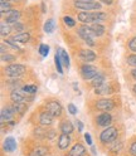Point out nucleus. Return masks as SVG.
I'll return each instance as SVG.
<instances>
[{
	"instance_id": "37",
	"label": "nucleus",
	"mask_w": 136,
	"mask_h": 156,
	"mask_svg": "<svg viewBox=\"0 0 136 156\" xmlns=\"http://www.w3.org/2000/svg\"><path fill=\"white\" fill-rule=\"evenodd\" d=\"M129 48H130V51L136 52V37L132 38L131 41H130V43H129Z\"/></svg>"
},
{
	"instance_id": "45",
	"label": "nucleus",
	"mask_w": 136,
	"mask_h": 156,
	"mask_svg": "<svg viewBox=\"0 0 136 156\" xmlns=\"http://www.w3.org/2000/svg\"><path fill=\"white\" fill-rule=\"evenodd\" d=\"M131 76L135 78V80H136V68H135V69L134 71H131Z\"/></svg>"
},
{
	"instance_id": "13",
	"label": "nucleus",
	"mask_w": 136,
	"mask_h": 156,
	"mask_svg": "<svg viewBox=\"0 0 136 156\" xmlns=\"http://www.w3.org/2000/svg\"><path fill=\"white\" fill-rule=\"evenodd\" d=\"M19 18H20V12L15 10V9H12V10L6 14V19H5V20H6L8 24H15V23H18Z\"/></svg>"
},
{
	"instance_id": "8",
	"label": "nucleus",
	"mask_w": 136,
	"mask_h": 156,
	"mask_svg": "<svg viewBox=\"0 0 136 156\" xmlns=\"http://www.w3.org/2000/svg\"><path fill=\"white\" fill-rule=\"evenodd\" d=\"M96 107H97V110L103 111V112H107V111H111V110L113 108L115 103H113V101L110 100V98H102V100H100V101H97Z\"/></svg>"
},
{
	"instance_id": "41",
	"label": "nucleus",
	"mask_w": 136,
	"mask_h": 156,
	"mask_svg": "<svg viewBox=\"0 0 136 156\" xmlns=\"http://www.w3.org/2000/svg\"><path fill=\"white\" fill-rule=\"evenodd\" d=\"M121 149H122V144H120L119 146H117V144H115V145L112 146V149H111V150H112L113 152H120Z\"/></svg>"
},
{
	"instance_id": "24",
	"label": "nucleus",
	"mask_w": 136,
	"mask_h": 156,
	"mask_svg": "<svg viewBox=\"0 0 136 156\" xmlns=\"http://www.w3.org/2000/svg\"><path fill=\"white\" fill-rule=\"evenodd\" d=\"M54 28H55V24H54V20L53 19H48V20L45 22V24H44V32L45 33H53V30H54Z\"/></svg>"
},
{
	"instance_id": "22",
	"label": "nucleus",
	"mask_w": 136,
	"mask_h": 156,
	"mask_svg": "<svg viewBox=\"0 0 136 156\" xmlns=\"http://www.w3.org/2000/svg\"><path fill=\"white\" fill-rule=\"evenodd\" d=\"M91 29L93 30V33H95L96 37H101V35L105 33V27L101 25V24H98V23H95V24L91 27Z\"/></svg>"
},
{
	"instance_id": "18",
	"label": "nucleus",
	"mask_w": 136,
	"mask_h": 156,
	"mask_svg": "<svg viewBox=\"0 0 136 156\" xmlns=\"http://www.w3.org/2000/svg\"><path fill=\"white\" fill-rule=\"evenodd\" d=\"M16 149V141L13 137H6L4 141V150L8 152H13Z\"/></svg>"
},
{
	"instance_id": "23",
	"label": "nucleus",
	"mask_w": 136,
	"mask_h": 156,
	"mask_svg": "<svg viewBox=\"0 0 136 156\" xmlns=\"http://www.w3.org/2000/svg\"><path fill=\"white\" fill-rule=\"evenodd\" d=\"M92 86L95 87V88H96V87H98V86H101V84H103L105 83V76L103 74H101V73H98V74H97L95 78H93V80H92Z\"/></svg>"
},
{
	"instance_id": "31",
	"label": "nucleus",
	"mask_w": 136,
	"mask_h": 156,
	"mask_svg": "<svg viewBox=\"0 0 136 156\" xmlns=\"http://www.w3.org/2000/svg\"><path fill=\"white\" fill-rule=\"evenodd\" d=\"M48 53H49V47H48L47 44H41L39 45V54L42 57H47Z\"/></svg>"
},
{
	"instance_id": "42",
	"label": "nucleus",
	"mask_w": 136,
	"mask_h": 156,
	"mask_svg": "<svg viewBox=\"0 0 136 156\" xmlns=\"http://www.w3.org/2000/svg\"><path fill=\"white\" fill-rule=\"evenodd\" d=\"M84 139H86L87 144H88V145H92V139H91V135H90V133H86V135H84Z\"/></svg>"
},
{
	"instance_id": "36",
	"label": "nucleus",
	"mask_w": 136,
	"mask_h": 156,
	"mask_svg": "<svg viewBox=\"0 0 136 156\" xmlns=\"http://www.w3.org/2000/svg\"><path fill=\"white\" fill-rule=\"evenodd\" d=\"M127 64H130V66L136 68V55L135 54H131V55L127 57Z\"/></svg>"
},
{
	"instance_id": "28",
	"label": "nucleus",
	"mask_w": 136,
	"mask_h": 156,
	"mask_svg": "<svg viewBox=\"0 0 136 156\" xmlns=\"http://www.w3.org/2000/svg\"><path fill=\"white\" fill-rule=\"evenodd\" d=\"M23 91L27 94H34L38 91V88H37V86H34V84H27V86L23 87Z\"/></svg>"
},
{
	"instance_id": "10",
	"label": "nucleus",
	"mask_w": 136,
	"mask_h": 156,
	"mask_svg": "<svg viewBox=\"0 0 136 156\" xmlns=\"http://www.w3.org/2000/svg\"><path fill=\"white\" fill-rule=\"evenodd\" d=\"M96 121H97V125L98 126H102V127H109V126L111 125V122H112V117H111L110 113L103 112V113H101L98 117H97Z\"/></svg>"
},
{
	"instance_id": "19",
	"label": "nucleus",
	"mask_w": 136,
	"mask_h": 156,
	"mask_svg": "<svg viewBox=\"0 0 136 156\" xmlns=\"http://www.w3.org/2000/svg\"><path fill=\"white\" fill-rule=\"evenodd\" d=\"M61 131H62V133L71 135V133L73 132V125H72V122L68 121V120L63 121V122L61 123Z\"/></svg>"
},
{
	"instance_id": "40",
	"label": "nucleus",
	"mask_w": 136,
	"mask_h": 156,
	"mask_svg": "<svg viewBox=\"0 0 136 156\" xmlns=\"http://www.w3.org/2000/svg\"><path fill=\"white\" fill-rule=\"evenodd\" d=\"M13 29H14L15 32H16V30H18V32H19V30H23V29H24V25H23V24H20V23L18 22V23H15V24H14Z\"/></svg>"
},
{
	"instance_id": "38",
	"label": "nucleus",
	"mask_w": 136,
	"mask_h": 156,
	"mask_svg": "<svg viewBox=\"0 0 136 156\" xmlns=\"http://www.w3.org/2000/svg\"><path fill=\"white\" fill-rule=\"evenodd\" d=\"M68 111H70L71 115H76V113H77V107H76L74 105L70 103V105H68Z\"/></svg>"
},
{
	"instance_id": "2",
	"label": "nucleus",
	"mask_w": 136,
	"mask_h": 156,
	"mask_svg": "<svg viewBox=\"0 0 136 156\" xmlns=\"http://www.w3.org/2000/svg\"><path fill=\"white\" fill-rule=\"evenodd\" d=\"M74 6L80 10H101V4L96 2H86V0H76Z\"/></svg>"
},
{
	"instance_id": "12",
	"label": "nucleus",
	"mask_w": 136,
	"mask_h": 156,
	"mask_svg": "<svg viewBox=\"0 0 136 156\" xmlns=\"http://www.w3.org/2000/svg\"><path fill=\"white\" fill-rule=\"evenodd\" d=\"M80 58H81V61L88 63V62H93L96 59V54L90 49H82L80 52Z\"/></svg>"
},
{
	"instance_id": "7",
	"label": "nucleus",
	"mask_w": 136,
	"mask_h": 156,
	"mask_svg": "<svg viewBox=\"0 0 136 156\" xmlns=\"http://www.w3.org/2000/svg\"><path fill=\"white\" fill-rule=\"evenodd\" d=\"M47 111L49 112L51 115H53L54 117H59L62 115V106L59 102H57V101H49L47 103Z\"/></svg>"
},
{
	"instance_id": "5",
	"label": "nucleus",
	"mask_w": 136,
	"mask_h": 156,
	"mask_svg": "<svg viewBox=\"0 0 136 156\" xmlns=\"http://www.w3.org/2000/svg\"><path fill=\"white\" fill-rule=\"evenodd\" d=\"M116 137H117V130H116L115 127H107V129H105L101 132V135H100V140L103 144L113 142L116 140Z\"/></svg>"
},
{
	"instance_id": "47",
	"label": "nucleus",
	"mask_w": 136,
	"mask_h": 156,
	"mask_svg": "<svg viewBox=\"0 0 136 156\" xmlns=\"http://www.w3.org/2000/svg\"><path fill=\"white\" fill-rule=\"evenodd\" d=\"M132 90H134V92H135V93H136V84H135V86H134V88H132Z\"/></svg>"
},
{
	"instance_id": "34",
	"label": "nucleus",
	"mask_w": 136,
	"mask_h": 156,
	"mask_svg": "<svg viewBox=\"0 0 136 156\" xmlns=\"http://www.w3.org/2000/svg\"><path fill=\"white\" fill-rule=\"evenodd\" d=\"M2 61L3 62H13V61H15V57L14 55H12V54H2Z\"/></svg>"
},
{
	"instance_id": "30",
	"label": "nucleus",
	"mask_w": 136,
	"mask_h": 156,
	"mask_svg": "<svg viewBox=\"0 0 136 156\" xmlns=\"http://www.w3.org/2000/svg\"><path fill=\"white\" fill-rule=\"evenodd\" d=\"M48 152L47 147H43V146H39V147H37L34 151H33V155L32 156H45Z\"/></svg>"
},
{
	"instance_id": "16",
	"label": "nucleus",
	"mask_w": 136,
	"mask_h": 156,
	"mask_svg": "<svg viewBox=\"0 0 136 156\" xmlns=\"http://www.w3.org/2000/svg\"><path fill=\"white\" fill-rule=\"evenodd\" d=\"M71 144V137L70 135H66V133H62L59 136V139H58V146H59V149L62 150H66L68 146Z\"/></svg>"
},
{
	"instance_id": "39",
	"label": "nucleus",
	"mask_w": 136,
	"mask_h": 156,
	"mask_svg": "<svg viewBox=\"0 0 136 156\" xmlns=\"http://www.w3.org/2000/svg\"><path fill=\"white\" fill-rule=\"evenodd\" d=\"M130 155L131 156H136V141L131 144L130 146Z\"/></svg>"
},
{
	"instance_id": "29",
	"label": "nucleus",
	"mask_w": 136,
	"mask_h": 156,
	"mask_svg": "<svg viewBox=\"0 0 136 156\" xmlns=\"http://www.w3.org/2000/svg\"><path fill=\"white\" fill-rule=\"evenodd\" d=\"M12 10V6L9 4V2H2L0 3V13L4 14V13H9Z\"/></svg>"
},
{
	"instance_id": "14",
	"label": "nucleus",
	"mask_w": 136,
	"mask_h": 156,
	"mask_svg": "<svg viewBox=\"0 0 136 156\" xmlns=\"http://www.w3.org/2000/svg\"><path fill=\"white\" fill-rule=\"evenodd\" d=\"M53 115H51L48 111H44V112H42L41 113V116H39V121H41V123L43 125V126H49V125H52V122H53Z\"/></svg>"
},
{
	"instance_id": "17",
	"label": "nucleus",
	"mask_w": 136,
	"mask_h": 156,
	"mask_svg": "<svg viewBox=\"0 0 136 156\" xmlns=\"http://www.w3.org/2000/svg\"><path fill=\"white\" fill-rule=\"evenodd\" d=\"M112 92H113L112 87L109 86V84H106V83H103V84H101V86H98V87H96V88H95V93L100 94V96L109 94V93H112Z\"/></svg>"
},
{
	"instance_id": "1",
	"label": "nucleus",
	"mask_w": 136,
	"mask_h": 156,
	"mask_svg": "<svg viewBox=\"0 0 136 156\" xmlns=\"http://www.w3.org/2000/svg\"><path fill=\"white\" fill-rule=\"evenodd\" d=\"M107 19V14H105L102 12H95V13H90V12H81L78 14V20L88 24V23H100V22H105Z\"/></svg>"
},
{
	"instance_id": "44",
	"label": "nucleus",
	"mask_w": 136,
	"mask_h": 156,
	"mask_svg": "<svg viewBox=\"0 0 136 156\" xmlns=\"http://www.w3.org/2000/svg\"><path fill=\"white\" fill-rule=\"evenodd\" d=\"M100 2L103 3V4H106V5H111L113 3V0H100Z\"/></svg>"
},
{
	"instance_id": "21",
	"label": "nucleus",
	"mask_w": 136,
	"mask_h": 156,
	"mask_svg": "<svg viewBox=\"0 0 136 156\" xmlns=\"http://www.w3.org/2000/svg\"><path fill=\"white\" fill-rule=\"evenodd\" d=\"M58 53H59V55H61V59H62L63 66L67 67V68H70V57H68L67 52L64 49H62V48H59V49H58Z\"/></svg>"
},
{
	"instance_id": "27",
	"label": "nucleus",
	"mask_w": 136,
	"mask_h": 156,
	"mask_svg": "<svg viewBox=\"0 0 136 156\" xmlns=\"http://www.w3.org/2000/svg\"><path fill=\"white\" fill-rule=\"evenodd\" d=\"M0 29H2V30H0V34H2V37H6L9 33L12 32V27L9 25L8 23L5 24V23H3L2 24V27H0Z\"/></svg>"
},
{
	"instance_id": "43",
	"label": "nucleus",
	"mask_w": 136,
	"mask_h": 156,
	"mask_svg": "<svg viewBox=\"0 0 136 156\" xmlns=\"http://www.w3.org/2000/svg\"><path fill=\"white\" fill-rule=\"evenodd\" d=\"M77 126H78V131H83V123L81 121H77Z\"/></svg>"
},
{
	"instance_id": "35",
	"label": "nucleus",
	"mask_w": 136,
	"mask_h": 156,
	"mask_svg": "<svg viewBox=\"0 0 136 156\" xmlns=\"http://www.w3.org/2000/svg\"><path fill=\"white\" fill-rule=\"evenodd\" d=\"M5 43H6V44H9L10 47H13L14 49H16V51H22V49H20V47H19V45L16 44V42H15V41H13V39H6Z\"/></svg>"
},
{
	"instance_id": "48",
	"label": "nucleus",
	"mask_w": 136,
	"mask_h": 156,
	"mask_svg": "<svg viewBox=\"0 0 136 156\" xmlns=\"http://www.w3.org/2000/svg\"><path fill=\"white\" fill-rule=\"evenodd\" d=\"M2 2H10V0H2Z\"/></svg>"
},
{
	"instance_id": "46",
	"label": "nucleus",
	"mask_w": 136,
	"mask_h": 156,
	"mask_svg": "<svg viewBox=\"0 0 136 156\" xmlns=\"http://www.w3.org/2000/svg\"><path fill=\"white\" fill-rule=\"evenodd\" d=\"M42 9H43L42 12H43V13H45V6H44V3H42Z\"/></svg>"
},
{
	"instance_id": "26",
	"label": "nucleus",
	"mask_w": 136,
	"mask_h": 156,
	"mask_svg": "<svg viewBox=\"0 0 136 156\" xmlns=\"http://www.w3.org/2000/svg\"><path fill=\"white\" fill-rule=\"evenodd\" d=\"M12 108L14 110V112H19V113H23L24 111H25V108H27V106H25V103L24 102H22V103H13V106H12Z\"/></svg>"
},
{
	"instance_id": "11",
	"label": "nucleus",
	"mask_w": 136,
	"mask_h": 156,
	"mask_svg": "<svg viewBox=\"0 0 136 156\" xmlns=\"http://www.w3.org/2000/svg\"><path fill=\"white\" fill-rule=\"evenodd\" d=\"M14 110L12 107H4L2 110V116H0V120H2V123H5L8 121H10L14 116Z\"/></svg>"
},
{
	"instance_id": "9",
	"label": "nucleus",
	"mask_w": 136,
	"mask_h": 156,
	"mask_svg": "<svg viewBox=\"0 0 136 156\" xmlns=\"http://www.w3.org/2000/svg\"><path fill=\"white\" fill-rule=\"evenodd\" d=\"M27 96H28V94H27L23 90H13V91L10 92V100H12L13 102H15V103H22V102L25 103Z\"/></svg>"
},
{
	"instance_id": "20",
	"label": "nucleus",
	"mask_w": 136,
	"mask_h": 156,
	"mask_svg": "<svg viewBox=\"0 0 136 156\" xmlns=\"http://www.w3.org/2000/svg\"><path fill=\"white\" fill-rule=\"evenodd\" d=\"M12 39L15 41L16 43H27V42H29V39H30V35L28 33H20V34H15Z\"/></svg>"
},
{
	"instance_id": "32",
	"label": "nucleus",
	"mask_w": 136,
	"mask_h": 156,
	"mask_svg": "<svg viewBox=\"0 0 136 156\" xmlns=\"http://www.w3.org/2000/svg\"><path fill=\"white\" fill-rule=\"evenodd\" d=\"M34 136L35 137H38V139H43V137H45L47 136V131H44L43 129H35L34 130Z\"/></svg>"
},
{
	"instance_id": "3",
	"label": "nucleus",
	"mask_w": 136,
	"mask_h": 156,
	"mask_svg": "<svg viewBox=\"0 0 136 156\" xmlns=\"http://www.w3.org/2000/svg\"><path fill=\"white\" fill-rule=\"evenodd\" d=\"M78 34H80V37H81L88 45H91V47L95 45L93 37H96V35H95V33H93V30H92L91 28H88L87 25L81 27V28L78 29Z\"/></svg>"
},
{
	"instance_id": "6",
	"label": "nucleus",
	"mask_w": 136,
	"mask_h": 156,
	"mask_svg": "<svg viewBox=\"0 0 136 156\" xmlns=\"http://www.w3.org/2000/svg\"><path fill=\"white\" fill-rule=\"evenodd\" d=\"M81 74H82V77L84 78V80H93V78L98 74V71H97V68L93 67V66L84 64L81 68Z\"/></svg>"
},
{
	"instance_id": "4",
	"label": "nucleus",
	"mask_w": 136,
	"mask_h": 156,
	"mask_svg": "<svg viewBox=\"0 0 136 156\" xmlns=\"http://www.w3.org/2000/svg\"><path fill=\"white\" fill-rule=\"evenodd\" d=\"M25 69H27V68L23 64H10V66H6L5 67L4 73L8 77H19V76L24 74Z\"/></svg>"
},
{
	"instance_id": "15",
	"label": "nucleus",
	"mask_w": 136,
	"mask_h": 156,
	"mask_svg": "<svg viewBox=\"0 0 136 156\" xmlns=\"http://www.w3.org/2000/svg\"><path fill=\"white\" fill-rule=\"evenodd\" d=\"M84 154H86V149L81 144H76L70 151V156H84Z\"/></svg>"
},
{
	"instance_id": "25",
	"label": "nucleus",
	"mask_w": 136,
	"mask_h": 156,
	"mask_svg": "<svg viewBox=\"0 0 136 156\" xmlns=\"http://www.w3.org/2000/svg\"><path fill=\"white\" fill-rule=\"evenodd\" d=\"M54 63H55V67H57V71H58V73H63V69H62V66H63V63H62V59H61V55H59V53H58V51H57V53H55V57H54Z\"/></svg>"
},
{
	"instance_id": "49",
	"label": "nucleus",
	"mask_w": 136,
	"mask_h": 156,
	"mask_svg": "<svg viewBox=\"0 0 136 156\" xmlns=\"http://www.w3.org/2000/svg\"><path fill=\"white\" fill-rule=\"evenodd\" d=\"M86 2H95V0H86Z\"/></svg>"
},
{
	"instance_id": "33",
	"label": "nucleus",
	"mask_w": 136,
	"mask_h": 156,
	"mask_svg": "<svg viewBox=\"0 0 136 156\" xmlns=\"http://www.w3.org/2000/svg\"><path fill=\"white\" fill-rule=\"evenodd\" d=\"M63 22H64V24H66L67 27H71V28L76 25V22L73 20L71 16H64V18H63Z\"/></svg>"
}]
</instances>
